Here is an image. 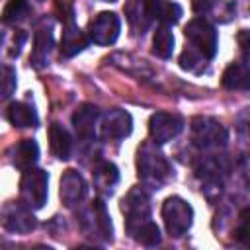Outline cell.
<instances>
[{
  "label": "cell",
  "instance_id": "27",
  "mask_svg": "<svg viewBox=\"0 0 250 250\" xmlns=\"http://www.w3.org/2000/svg\"><path fill=\"white\" fill-rule=\"evenodd\" d=\"M16 90V70L12 66H2V100H8Z\"/></svg>",
  "mask_w": 250,
  "mask_h": 250
},
{
  "label": "cell",
  "instance_id": "22",
  "mask_svg": "<svg viewBox=\"0 0 250 250\" xmlns=\"http://www.w3.org/2000/svg\"><path fill=\"white\" fill-rule=\"evenodd\" d=\"M148 6L152 12V18L164 25L176 23L182 18V6L172 0H148Z\"/></svg>",
  "mask_w": 250,
  "mask_h": 250
},
{
  "label": "cell",
  "instance_id": "24",
  "mask_svg": "<svg viewBox=\"0 0 250 250\" xmlns=\"http://www.w3.org/2000/svg\"><path fill=\"white\" fill-rule=\"evenodd\" d=\"M152 53L160 59H170L174 53V33L164 23L160 27H156V31L152 35Z\"/></svg>",
  "mask_w": 250,
  "mask_h": 250
},
{
  "label": "cell",
  "instance_id": "11",
  "mask_svg": "<svg viewBox=\"0 0 250 250\" xmlns=\"http://www.w3.org/2000/svg\"><path fill=\"white\" fill-rule=\"evenodd\" d=\"M2 225L4 229L12 232H29L35 227V217L31 213V207L23 201H10L2 211Z\"/></svg>",
  "mask_w": 250,
  "mask_h": 250
},
{
  "label": "cell",
  "instance_id": "21",
  "mask_svg": "<svg viewBox=\"0 0 250 250\" xmlns=\"http://www.w3.org/2000/svg\"><path fill=\"white\" fill-rule=\"evenodd\" d=\"M6 119L18 127V129H25V127H35L37 125V113L31 105L23 104V102H12L6 109Z\"/></svg>",
  "mask_w": 250,
  "mask_h": 250
},
{
  "label": "cell",
  "instance_id": "9",
  "mask_svg": "<svg viewBox=\"0 0 250 250\" xmlns=\"http://www.w3.org/2000/svg\"><path fill=\"white\" fill-rule=\"evenodd\" d=\"M182 129H184V121L174 113L156 111L148 119V135H150V141H154L156 145L172 141L174 137L180 135Z\"/></svg>",
  "mask_w": 250,
  "mask_h": 250
},
{
  "label": "cell",
  "instance_id": "29",
  "mask_svg": "<svg viewBox=\"0 0 250 250\" xmlns=\"http://www.w3.org/2000/svg\"><path fill=\"white\" fill-rule=\"evenodd\" d=\"M104 2H115V0H104Z\"/></svg>",
  "mask_w": 250,
  "mask_h": 250
},
{
  "label": "cell",
  "instance_id": "18",
  "mask_svg": "<svg viewBox=\"0 0 250 250\" xmlns=\"http://www.w3.org/2000/svg\"><path fill=\"white\" fill-rule=\"evenodd\" d=\"M221 84L227 90H250V66L244 62H230L221 76Z\"/></svg>",
  "mask_w": 250,
  "mask_h": 250
},
{
  "label": "cell",
  "instance_id": "17",
  "mask_svg": "<svg viewBox=\"0 0 250 250\" xmlns=\"http://www.w3.org/2000/svg\"><path fill=\"white\" fill-rule=\"evenodd\" d=\"M37 158H39V146L33 139H23L10 148V162L20 170L33 168Z\"/></svg>",
  "mask_w": 250,
  "mask_h": 250
},
{
  "label": "cell",
  "instance_id": "26",
  "mask_svg": "<svg viewBox=\"0 0 250 250\" xmlns=\"http://www.w3.org/2000/svg\"><path fill=\"white\" fill-rule=\"evenodd\" d=\"M234 238L242 244H250V207H244L240 211L234 229Z\"/></svg>",
  "mask_w": 250,
  "mask_h": 250
},
{
  "label": "cell",
  "instance_id": "12",
  "mask_svg": "<svg viewBox=\"0 0 250 250\" xmlns=\"http://www.w3.org/2000/svg\"><path fill=\"white\" fill-rule=\"evenodd\" d=\"M86 191H88L86 182L76 170H64L62 172L61 184H59V195L66 207L78 205L86 197Z\"/></svg>",
  "mask_w": 250,
  "mask_h": 250
},
{
  "label": "cell",
  "instance_id": "19",
  "mask_svg": "<svg viewBox=\"0 0 250 250\" xmlns=\"http://www.w3.org/2000/svg\"><path fill=\"white\" fill-rule=\"evenodd\" d=\"M51 49H53V33L49 27H41L35 31V39H33V51H31V57H29V62L31 66L35 68H43L49 61V55H51Z\"/></svg>",
  "mask_w": 250,
  "mask_h": 250
},
{
  "label": "cell",
  "instance_id": "14",
  "mask_svg": "<svg viewBox=\"0 0 250 250\" xmlns=\"http://www.w3.org/2000/svg\"><path fill=\"white\" fill-rule=\"evenodd\" d=\"M123 12H125L129 27L135 35H143L154 20L152 12H150V6H148V0H127Z\"/></svg>",
  "mask_w": 250,
  "mask_h": 250
},
{
  "label": "cell",
  "instance_id": "28",
  "mask_svg": "<svg viewBox=\"0 0 250 250\" xmlns=\"http://www.w3.org/2000/svg\"><path fill=\"white\" fill-rule=\"evenodd\" d=\"M236 43H238V49L244 57L250 55V29H240L236 33Z\"/></svg>",
  "mask_w": 250,
  "mask_h": 250
},
{
  "label": "cell",
  "instance_id": "15",
  "mask_svg": "<svg viewBox=\"0 0 250 250\" xmlns=\"http://www.w3.org/2000/svg\"><path fill=\"white\" fill-rule=\"evenodd\" d=\"M88 37L84 35V31L74 23V18H66L64 25H62V37H61V55L70 59L74 55H78L86 45H88Z\"/></svg>",
  "mask_w": 250,
  "mask_h": 250
},
{
  "label": "cell",
  "instance_id": "6",
  "mask_svg": "<svg viewBox=\"0 0 250 250\" xmlns=\"http://www.w3.org/2000/svg\"><path fill=\"white\" fill-rule=\"evenodd\" d=\"M191 141L199 148H219L229 141L227 129L211 117H195L191 121Z\"/></svg>",
  "mask_w": 250,
  "mask_h": 250
},
{
  "label": "cell",
  "instance_id": "1",
  "mask_svg": "<svg viewBox=\"0 0 250 250\" xmlns=\"http://www.w3.org/2000/svg\"><path fill=\"white\" fill-rule=\"evenodd\" d=\"M121 211L125 213V229L137 242L145 246H156L160 242V230L150 221V199L148 193L135 186L121 199Z\"/></svg>",
  "mask_w": 250,
  "mask_h": 250
},
{
  "label": "cell",
  "instance_id": "7",
  "mask_svg": "<svg viewBox=\"0 0 250 250\" xmlns=\"http://www.w3.org/2000/svg\"><path fill=\"white\" fill-rule=\"evenodd\" d=\"M80 225H82V229L86 230L88 236H92V238H94V236H96V238H102L104 242L111 240L113 229H111V221H109L105 203H104L102 199H94V203L82 213Z\"/></svg>",
  "mask_w": 250,
  "mask_h": 250
},
{
  "label": "cell",
  "instance_id": "5",
  "mask_svg": "<svg viewBox=\"0 0 250 250\" xmlns=\"http://www.w3.org/2000/svg\"><path fill=\"white\" fill-rule=\"evenodd\" d=\"M49 176L41 168H27L20 180V197L31 209H39L47 201L49 193Z\"/></svg>",
  "mask_w": 250,
  "mask_h": 250
},
{
  "label": "cell",
  "instance_id": "25",
  "mask_svg": "<svg viewBox=\"0 0 250 250\" xmlns=\"http://www.w3.org/2000/svg\"><path fill=\"white\" fill-rule=\"evenodd\" d=\"M27 12H29L27 0H8V4L4 6V12H2V21L16 23V21L23 20Z\"/></svg>",
  "mask_w": 250,
  "mask_h": 250
},
{
  "label": "cell",
  "instance_id": "13",
  "mask_svg": "<svg viewBox=\"0 0 250 250\" xmlns=\"http://www.w3.org/2000/svg\"><path fill=\"white\" fill-rule=\"evenodd\" d=\"M98 119H100V109L94 104H82L72 113V127L82 141H92L96 135Z\"/></svg>",
  "mask_w": 250,
  "mask_h": 250
},
{
  "label": "cell",
  "instance_id": "10",
  "mask_svg": "<svg viewBox=\"0 0 250 250\" xmlns=\"http://www.w3.org/2000/svg\"><path fill=\"white\" fill-rule=\"evenodd\" d=\"M133 129V119L125 109L113 107L105 111L100 119V133L105 141H119L125 139Z\"/></svg>",
  "mask_w": 250,
  "mask_h": 250
},
{
  "label": "cell",
  "instance_id": "23",
  "mask_svg": "<svg viewBox=\"0 0 250 250\" xmlns=\"http://www.w3.org/2000/svg\"><path fill=\"white\" fill-rule=\"evenodd\" d=\"M92 176H94V186L100 191H111L113 186L119 182V170L111 162H100V164H96Z\"/></svg>",
  "mask_w": 250,
  "mask_h": 250
},
{
  "label": "cell",
  "instance_id": "16",
  "mask_svg": "<svg viewBox=\"0 0 250 250\" xmlns=\"http://www.w3.org/2000/svg\"><path fill=\"white\" fill-rule=\"evenodd\" d=\"M193 12L197 16H201L203 20L211 18L215 21L225 23L234 16L236 8H234V4H230L227 0H193Z\"/></svg>",
  "mask_w": 250,
  "mask_h": 250
},
{
  "label": "cell",
  "instance_id": "2",
  "mask_svg": "<svg viewBox=\"0 0 250 250\" xmlns=\"http://www.w3.org/2000/svg\"><path fill=\"white\" fill-rule=\"evenodd\" d=\"M137 170H139V178L150 188L162 186L168 180L170 172H172L170 162L156 148L154 141L145 143V145L139 146V150H137Z\"/></svg>",
  "mask_w": 250,
  "mask_h": 250
},
{
  "label": "cell",
  "instance_id": "20",
  "mask_svg": "<svg viewBox=\"0 0 250 250\" xmlns=\"http://www.w3.org/2000/svg\"><path fill=\"white\" fill-rule=\"evenodd\" d=\"M49 146H51V152L59 158V160H66L70 158V152H72V139H70V133L59 125V123H53L49 127Z\"/></svg>",
  "mask_w": 250,
  "mask_h": 250
},
{
  "label": "cell",
  "instance_id": "4",
  "mask_svg": "<svg viewBox=\"0 0 250 250\" xmlns=\"http://www.w3.org/2000/svg\"><path fill=\"white\" fill-rule=\"evenodd\" d=\"M162 219H164V227L168 230L170 236H182L188 232V229L193 223V209L191 205L178 197V195H170L164 203H162Z\"/></svg>",
  "mask_w": 250,
  "mask_h": 250
},
{
  "label": "cell",
  "instance_id": "8",
  "mask_svg": "<svg viewBox=\"0 0 250 250\" xmlns=\"http://www.w3.org/2000/svg\"><path fill=\"white\" fill-rule=\"evenodd\" d=\"M121 31L119 16L113 12H100L88 23V39L96 45H111L117 41Z\"/></svg>",
  "mask_w": 250,
  "mask_h": 250
},
{
  "label": "cell",
  "instance_id": "3",
  "mask_svg": "<svg viewBox=\"0 0 250 250\" xmlns=\"http://www.w3.org/2000/svg\"><path fill=\"white\" fill-rule=\"evenodd\" d=\"M184 35L188 39V47L191 51H195L197 55H201L205 61H211L215 57V53H217V31L207 20H203V18L191 20L186 25Z\"/></svg>",
  "mask_w": 250,
  "mask_h": 250
}]
</instances>
